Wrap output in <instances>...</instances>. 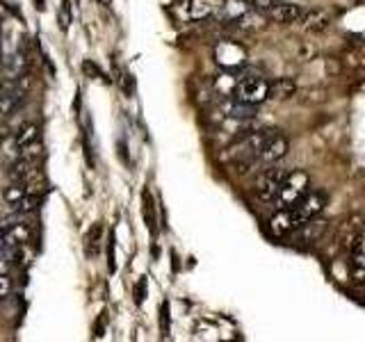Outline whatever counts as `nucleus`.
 <instances>
[{
    "instance_id": "obj_1",
    "label": "nucleus",
    "mask_w": 365,
    "mask_h": 342,
    "mask_svg": "<svg viewBox=\"0 0 365 342\" xmlns=\"http://www.w3.org/2000/svg\"><path fill=\"white\" fill-rule=\"evenodd\" d=\"M324 208H327V194L324 192H308L299 203L292 205V208L277 210V214L269 219V231L277 237H285L294 231H299V228L311 219H315Z\"/></svg>"
},
{
    "instance_id": "obj_2",
    "label": "nucleus",
    "mask_w": 365,
    "mask_h": 342,
    "mask_svg": "<svg viewBox=\"0 0 365 342\" xmlns=\"http://www.w3.org/2000/svg\"><path fill=\"white\" fill-rule=\"evenodd\" d=\"M311 192V178H308L306 171H288L283 178V185L277 194V199H274V208L277 210H283V208H292L294 203H299L306 194Z\"/></svg>"
},
{
    "instance_id": "obj_3",
    "label": "nucleus",
    "mask_w": 365,
    "mask_h": 342,
    "mask_svg": "<svg viewBox=\"0 0 365 342\" xmlns=\"http://www.w3.org/2000/svg\"><path fill=\"white\" fill-rule=\"evenodd\" d=\"M233 94H235V100L247 103V105H254V108L260 105V103H265L267 98H272L269 83L260 76H245L242 80H237Z\"/></svg>"
},
{
    "instance_id": "obj_4",
    "label": "nucleus",
    "mask_w": 365,
    "mask_h": 342,
    "mask_svg": "<svg viewBox=\"0 0 365 342\" xmlns=\"http://www.w3.org/2000/svg\"><path fill=\"white\" fill-rule=\"evenodd\" d=\"M288 148H290V142L285 135H281L279 130H262V144H260L258 162H262V165L279 162L281 157L288 155Z\"/></svg>"
},
{
    "instance_id": "obj_5",
    "label": "nucleus",
    "mask_w": 365,
    "mask_h": 342,
    "mask_svg": "<svg viewBox=\"0 0 365 342\" xmlns=\"http://www.w3.org/2000/svg\"><path fill=\"white\" fill-rule=\"evenodd\" d=\"M288 171L285 169H279V167H272V169H265L262 174L256 178L254 182V192H256V197L258 201L262 203H272L274 199H277V194L283 185V178Z\"/></svg>"
},
{
    "instance_id": "obj_6",
    "label": "nucleus",
    "mask_w": 365,
    "mask_h": 342,
    "mask_svg": "<svg viewBox=\"0 0 365 342\" xmlns=\"http://www.w3.org/2000/svg\"><path fill=\"white\" fill-rule=\"evenodd\" d=\"M30 64H32V60L26 51L23 48L14 51L9 57H5L3 64H0V80H5V83H9V85L21 83V80L28 76Z\"/></svg>"
},
{
    "instance_id": "obj_7",
    "label": "nucleus",
    "mask_w": 365,
    "mask_h": 342,
    "mask_svg": "<svg viewBox=\"0 0 365 342\" xmlns=\"http://www.w3.org/2000/svg\"><path fill=\"white\" fill-rule=\"evenodd\" d=\"M215 62L228 73L237 71V68H242L247 62V51L235 41H228V39L220 41L215 46Z\"/></svg>"
},
{
    "instance_id": "obj_8",
    "label": "nucleus",
    "mask_w": 365,
    "mask_h": 342,
    "mask_svg": "<svg viewBox=\"0 0 365 342\" xmlns=\"http://www.w3.org/2000/svg\"><path fill=\"white\" fill-rule=\"evenodd\" d=\"M349 274L354 281H365V231L356 233L351 239V254H349Z\"/></svg>"
},
{
    "instance_id": "obj_9",
    "label": "nucleus",
    "mask_w": 365,
    "mask_h": 342,
    "mask_svg": "<svg viewBox=\"0 0 365 342\" xmlns=\"http://www.w3.org/2000/svg\"><path fill=\"white\" fill-rule=\"evenodd\" d=\"M26 100H28V87L23 85V80H21V83L11 85L5 91V96L0 98V114H3V117H11V114H16L23 108Z\"/></svg>"
},
{
    "instance_id": "obj_10",
    "label": "nucleus",
    "mask_w": 365,
    "mask_h": 342,
    "mask_svg": "<svg viewBox=\"0 0 365 342\" xmlns=\"http://www.w3.org/2000/svg\"><path fill=\"white\" fill-rule=\"evenodd\" d=\"M265 14L272 19V21H277V23H283V26H288V23H294V21H299L304 16V9L299 5H294V3H281V0H277Z\"/></svg>"
},
{
    "instance_id": "obj_11",
    "label": "nucleus",
    "mask_w": 365,
    "mask_h": 342,
    "mask_svg": "<svg viewBox=\"0 0 365 342\" xmlns=\"http://www.w3.org/2000/svg\"><path fill=\"white\" fill-rule=\"evenodd\" d=\"M39 133L41 128L37 123H23L21 128L14 133V146L19 148V151H28V148H32L34 144L39 142Z\"/></svg>"
},
{
    "instance_id": "obj_12",
    "label": "nucleus",
    "mask_w": 365,
    "mask_h": 342,
    "mask_svg": "<svg viewBox=\"0 0 365 342\" xmlns=\"http://www.w3.org/2000/svg\"><path fill=\"white\" fill-rule=\"evenodd\" d=\"M30 224L26 222H21V224H9L5 228V237H7V242L9 247H14V244H26L28 239H30Z\"/></svg>"
},
{
    "instance_id": "obj_13",
    "label": "nucleus",
    "mask_w": 365,
    "mask_h": 342,
    "mask_svg": "<svg viewBox=\"0 0 365 342\" xmlns=\"http://www.w3.org/2000/svg\"><path fill=\"white\" fill-rule=\"evenodd\" d=\"M30 190H28V180H11L9 185L3 190V199H5V203L7 205H11V208H14V205L26 197Z\"/></svg>"
},
{
    "instance_id": "obj_14",
    "label": "nucleus",
    "mask_w": 365,
    "mask_h": 342,
    "mask_svg": "<svg viewBox=\"0 0 365 342\" xmlns=\"http://www.w3.org/2000/svg\"><path fill=\"white\" fill-rule=\"evenodd\" d=\"M30 171H32V160L30 157H21L9 167L7 176H9V180H28Z\"/></svg>"
},
{
    "instance_id": "obj_15",
    "label": "nucleus",
    "mask_w": 365,
    "mask_h": 342,
    "mask_svg": "<svg viewBox=\"0 0 365 342\" xmlns=\"http://www.w3.org/2000/svg\"><path fill=\"white\" fill-rule=\"evenodd\" d=\"M215 11V0H192L190 3V19L201 21Z\"/></svg>"
},
{
    "instance_id": "obj_16",
    "label": "nucleus",
    "mask_w": 365,
    "mask_h": 342,
    "mask_svg": "<svg viewBox=\"0 0 365 342\" xmlns=\"http://www.w3.org/2000/svg\"><path fill=\"white\" fill-rule=\"evenodd\" d=\"M269 91L272 98H288L294 94V83L292 80H274V83H269Z\"/></svg>"
},
{
    "instance_id": "obj_17",
    "label": "nucleus",
    "mask_w": 365,
    "mask_h": 342,
    "mask_svg": "<svg viewBox=\"0 0 365 342\" xmlns=\"http://www.w3.org/2000/svg\"><path fill=\"white\" fill-rule=\"evenodd\" d=\"M41 205V197L39 194H26V197H23L16 205H14V210L16 212H21V214H30V212H34Z\"/></svg>"
},
{
    "instance_id": "obj_18",
    "label": "nucleus",
    "mask_w": 365,
    "mask_h": 342,
    "mask_svg": "<svg viewBox=\"0 0 365 342\" xmlns=\"http://www.w3.org/2000/svg\"><path fill=\"white\" fill-rule=\"evenodd\" d=\"M101 233H103V226H101V224H96V226H91V228H89V233H87V237H85V254H87V258H94V256H96L94 244L98 247V242H101Z\"/></svg>"
},
{
    "instance_id": "obj_19",
    "label": "nucleus",
    "mask_w": 365,
    "mask_h": 342,
    "mask_svg": "<svg viewBox=\"0 0 365 342\" xmlns=\"http://www.w3.org/2000/svg\"><path fill=\"white\" fill-rule=\"evenodd\" d=\"M302 19H304L306 30H324L327 28V16L317 14V11H308V14H304Z\"/></svg>"
},
{
    "instance_id": "obj_20",
    "label": "nucleus",
    "mask_w": 365,
    "mask_h": 342,
    "mask_svg": "<svg viewBox=\"0 0 365 342\" xmlns=\"http://www.w3.org/2000/svg\"><path fill=\"white\" fill-rule=\"evenodd\" d=\"M251 110H254V105H247V103H240V100H233V103H228V105H226L228 117H237V119L251 117Z\"/></svg>"
},
{
    "instance_id": "obj_21",
    "label": "nucleus",
    "mask_w": 365,
    "mask_h": 342,
    "mask_svg": "<svg viewBox=\"0 0 365 342\" xmlns=\"http://www.w3.org/2000/svg\"><path fill=\"white\" fill-rule=\"evenodd\" d=\"M144 219H146V226L151 228V233H155V205H153V199L151 194L144 192Z\"/></svg>"
},
{
    "instance_id": "obj_22",
    "label": "nucleus",
    "mask_w": 365,
    "mask_h": 342,
    "mask_svg": "<svg viewBox=\"0 0 365 342\" xmlns=\"http://www.w3.org/2000/svg\"><path fill=\"white\" fill-rule=\"evenodd\" d=\"M71 0H62V7H60V14H57V21H60V28L68 30L71 26Z\"/></svg>"
},
{
    "instance_id": "obj_23",
    "label": "nucleus",
    "mask_w": 365,
    "mask_h": 342,
    "mask_svg": "<svg viewBox=\"0 0 365 342\" xmlns=\"http://www.w3.org/2000/svg\"><path fill=\"white\" fill-rule=\"evenodd\" d=\"M114 242H117V235H114V231H112L108 237V271L110 274H114V269H117V260H114Z\"/></svg>"
},
{
    "instance_id": "obj_24",
    "label": "nucleus",
    "mask_w": 365,
    "mask_h": 342,
    "mask_svg": "<svg viewBox=\"0 0 365 342\" xmlns=\"http://www.w3.org/2000/svg\"><path fill=\"white\" fill-rule=\"evenodd\" d=\"M245 5H249L251 9H258V11H267L277 0H242Z\"/></svg>"
},
{
    "instance_id": "obj_25",
    "label": "nucleus",
    "mask_w": 365,
    "mask_h": 342,
    "mask_svg": "<svg viewBox=\"0 0 365 342\" xmlns=\"http://www.w3.org/2000/svg\"><path fill=\"white\" fill-rule=\"evenodd\" d=\"M160 326H163V336L169 333V304L163 301V308H160Z\"/></svg>"
},
{
    "instance_id": "obj_26",
    "label": "nucleus",
    "mask_w": 365,
    "mask_h": 342,
    "mask_svg": "<svg viewBox=\"0 0 365 342\" xmlns=\"http://www.w3.org/2000/svg\"><path fill=\"white\" fill-rule=\"evenodd\" d=\"M11 288H14V285H11V279L7 274H0V299H5V296L11 292Z\"/></svg>"
},
{
    "instance_id": "obj_27",
    "label": "nucleus",
    "mask_w": 365,
    "mask_h": 342,
    "mask_svg": "<svg viewBox=\"0 0 365 342\" xmlns=\"http://www.w3.org/2000/svg\"><path fill=\"white\" fill-rule=\"evenodd\" d=\"M144 296H146V279H140V283H137V288H135V301H137V306H142Z\"/></svg>"
},
{
    "instance_id": "obj_28",
    "label": "nucleus",
    "mask_w": 365,
    "mask_h": 342,
    "mask_svg": "<svg viewBox=\"0 0 365 342\" xmlns=\"http://www.w3.org/2000/svg\"><path fill=\"white\" fill-rule=\"evenodd\" d=\"M83 71H85V73H89V76H94V78H106V76H103L101 68H98V66H94V62H89V60H85V62H83Z\"/></svg>"
},
{
    "instance_id": "obj_29",
    "label": "nucleus",
    "mask_w": 365,
    "mask_h": 342,
    "mask_svg": "<svg viewBox=\"0 0 365 342\" xmlns=\"http://www.w3.org/2000/svg\"><path fill=\"white\" fill-rule=\"evenodd\" d=\"M103 326H106V313H103V315H101V319H98V324L94 326V336H96V338H101V336H103Z\"/></svg>"
},
{
    "instance_id": "obj_30",
    "label": "nucleus",
    "mask_w": 365,
    "mask_h": 342,
    "mask_svg": "<svg viewBox=\"0 0 365 342\" xmlns=\"http://www.w3.org/2000/svg\"><path fill=\"white\" fill-rule=\"evenodd\" d=\"M7 137H9V128H7V123H0V146L5 144Z\"/></svg>"
},
{
    "instance_id": "obj_31",
    "label": "nucleus",
    "mask_w": 365,
    "mask_h": 342,
    "mask_svg": "<svg viewBox=\"0 0 365 342\" xmlns=\"http://www.w3.org/2000/svg\"><path fill=\"white\" fill-rule=\"evenodd\" d=\"M119 155H121V157L125 160V144H123V140L119 142Z\"/></svg>"
},
{
    "instance_id": "obj_32",
    "label": "nucleus",
    "mask_w": 365,
    "mask_h": 342,
    "mask_svg": "<svg viewBox=\"0 0 365 342\" xmlns=\"http://www.w3.org/2000/svg\"><path fill=\"white\" fill-rule=\"evenodd\" d=\"M0 64H3V43H0Z\"/></svg>"
}]
</instances>
